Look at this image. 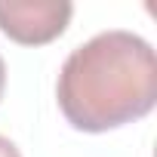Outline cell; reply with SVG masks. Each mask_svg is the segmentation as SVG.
Instances as JSON below:
<instances>
[{"mask_svg":"<svg viewBox=\"0 0 157 157\" xmlns=\"http://www.w3.org/2000/svg\"><path fill=\"white\" fill-rule=\"evenodd\" d=\"M0 157H22V151L16 148V142H10L6 136H0Z\"/></svg>","mask_w":157,"mask_h":157,"instance_id":"cell-3","label":"cell"},{"mask_svg":"<svg viewBox=\"0 0 157 157\" xmlns=\"http://www.w3.org/2000/svg\"><path fill=\"white\" fill-rule=\"evenodd\" d=\"M56 99L80 132H108L148 117L157 105L154 46L123 28L90 37L62 62Z\"/></svg>","mask_w":157,"mask_h":157,"instance_id":"cell-1","label":"cell"},{"mask_svg":"<svg viewBox=\"0 0 157 157\" xmlns=\"http://www.w3.org/2000/svg\"><path fill=\"white\" fill-rule=\"evenodd\" d=\"M3 90H6V62L0 56V99H3Z\"/></svg>","mask_w":157,"mask_h":157,"instance_id":"cell-4","label":"cell"},{"mask_svg":"<svg viewBox=\"0 0 157 157\" xmlns=\"http://www.w3.org/2000/svg\"><path fill=\"white\" fill-rule=\"evenodd\" d=\"M74 6L68 0H0V31L19 46H43L65 34Z\"/></svg>","mask_w":157,"mask_h":157,"instance_id":"cell-2","label":"cell"}]
</instances>
